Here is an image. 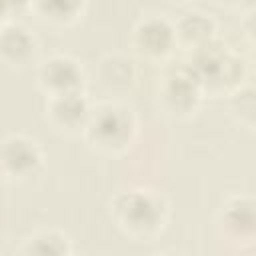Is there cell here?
<instances>
[{
  "instance_id": "cell-1",
  "label": "cell",
  "mask_w": 256,
  "mask_h": 256,
  "mask_svg": "<svg viewBox=\"0 0 256 256\" xmlns=\"http://www.w3.org/2000/svg\"><path fill=\"white\" fill-rule=\"evenodd\" d=\"M110 216L124 236L150 242L164 232L170 220V204L166 196L154 188L128 186L112 196Z\"/></svg>"
},
{
  "instance_id": "cell-5",
  "label": "cell",
  "mask_w": 256,
  "mask_h": 256,
  "mask_svg": "<svg viewBox=\"0 0 256 256\" xmlns=\"http://www.w3.org/2000/svg\"><path fill=\"white\" fill-rule=\"evenodd\" d=\"M130 46L144 60L158 62L170 58L178 50L174 20L158 12L144 14L130 30Z\"/></svg>"
},
{
  "instance_id": "cell-9",
  "label": "cell",
  "mask_w": 256,
  "mask_h": 256,
  "mask_svg": "<svg viewBox=\"0 0 256 256\" xmlns=\"http://www.w3.org/2000/svg\"><path fill=\"white\" fill-rule=\"evenodd\" d=\"M92 100L84 90L48 96L44 102V118L46 122L64 136H82L92 112Z\"/></svg>"
},
{
  "instance_id": "cell-3",
  "label": "cell",
  "mask_w": 256,
  "mask_h": 256,
  "mask_svg": "<svg viewBox=\"0 0 256 256\" xmlns=\"http://www.w3.org/2000/svg\"><path fill=\"white\" fill-rule=\"evenodd\" d=\"M140 124L132 106L108 98L92 104L88 124L82 138L88 146L106 156H122L138 140Z\"/></svg>"
},
{
  "instance_id": "cell-7",
  "label": "cell",
  "mask_w": 256,
  "mask_h": 256,
  "mask_svg": "<svg viewBox=\"0 0 256 256\" xmlns=\"http://www.w3.org/2000/svg\"><path fill=\"white\" fill-rule=\"evenodd\" d=\"M36 84L46 98L80 92L86 86V72L82 62L72 54L54 52L36 64Z\"/></svg>"
},
{
  "instance_id": "cell-4",
  "label": "cell",
  "mask_w": 256,
  "mask_h": 256,
  "mask_svg": "<svg viewBox=\"0 0 256 256\" xmlns=\"http://www.w3.org/2000/svg\"><path fill=\"white\" fill-rule=\"evenodd\" d=\"M156 100L162 114L174 120H188L200 110L204 92L186 60L176 62L162 72L156 88Z\"/></svg>"
},
{
  "instance_id": "cell-12",
  "label": "cell",
  "mask_w": 256,
  "mask_h": 256,
  "mask_svg": "<svg viewBox=\"0 0 256 256\" xmlns=\"http://www.w3.org/2000/svg\"><path fill=\"white\" fill-rule=\"evenodd\" d=\"M28 10L36 20L52 28L74 26L88 10L84 0H34L28 4Z\"/></svg>"
},
{
  "instance_id": "cell-16",
  "label": "cell",
  "mask_w": 256,
  "mask_h": 256,
  "mask_svg": "<svg viewBox=\"0 0 256 256\" xmlns=\"http://www.w3.org/2000/svg\"><path fill=\"white\" fill-rule=\"evenodd\" d=\"M10 20V4L0 2V26H4Z\"/></svg>"
},
{
  "instance_id": "cell-14",
  "label": "cell",
  "mask_w": 256,
  "mask_h": 256,
  "mask_svg": "<svg viewBox=\"0 0 256 256\" xmlns=\"http://www.w3.org/2000/svg\"><path fill=\"white\" fill-rule=\"evenodd\" d=\"M136 78L134 62L124 54H104L98 62V80L110 92H120L132 86Z\"/></svg>"
},
{
  "instance_id": "cell-15",
  "label": "cell",
  "mask_w": 256,
  "mask_h": 256,
  "mask_svg": "<svg viewBox=\"0 0 256 256\" xmlns=\"http://www.w3.org/2000/svg\"><path fill=\"white\" fill-rule=\"evenodd\" d=\"M228 110H230V116L242 128H246V130H252L254 128L256 100H254V86H252V82H246L232 96H228Z\"/></svg>"
},
{
  "instance_id": "cell-8",
  "label": "cell",
  "mask_w": 256,
  "mask_h": 256,
  "mask_svg": "<svg viewBox=\"0 0 256 256\" xmlns=\"http://www.w3.org/2000/svg\"><path fill=\"white\" fill-rule=\"evenodd\" d=\"M220 234L244 248L252 246L256 238V200L250 194H230L216 216Z\"/></svg>"
},
{
  "instance_id": "cell-17",
  "label": "cell",
  "mask_w": 256,
  "mask_h": 256,
  "mask_svg": "<svg viewBox=\"0 0 256 256\" xmlns=\"http://www.w3.org/2000/svg\"><path fill=\"white\" fill-rule=\"evenodd\" d=\"M152 256H180V254H176V252H156Z\"/></svg>"
},
{
  "instance_id": "cell-10",
  "label": "cell",
  "mask_w": 256,
  "mask_h": 256,
  "mask_svg": "<svg viewBox=\"0 0 256 256\" xmlns=\"http://www.w3.org/2000/svg\"><path fill=\"white\" fill-rule=\"evenodd\" d=\"M174 34H176V46L192 54L208 46L216 38H220V26H218V20L210 12L192 8L176 16Z\"/></svg>"
},
{
  "instance_id": "cell-13",
  "label": "cell",
  "mask_w": 256,
  "mask_h": 256,
  "mask_svg": "<svg viewBox=\"0 0 256 256\" xmlns=\"http://www.w3.org/2000/svg\"><path fill=\"white\" fill-rule=\"evenodd\" d=\"M18 256H72V242L58 228H38L22 240Z\"/></svg>"
},
{
  "instance_id": "cell-11",
  "label": "cell",
  "mask_w": 256,
  "mask_h": 256,
  "mask_svg": "<svg viewBox=\"0 0 256 256\" xmlns=\"http://www.w3.org/2000/svg\"><path fill=\"white\" fill-rule=\"evenodd\" d=\"M40 42L22 22L8 20L0 26V62L10 68H26L38 56Z\"/></svg>"
},
{
  "instance_id": "cell-2",
  "label": "cell",
  "mask_w": 256,
  "mask_h": 256,
  "mask_svg": "<svg viewBox=\"0 0 256 256\" xmlns=\"http://www.w3.org/2000/svg\"><path fill=\"white\" fill-rule=\"evenodd\" d=\"M186 62L198 78L204 98H228L250 82V66L246 56L228 46L222 38H216L208 46L192 52Z\"/></svg>"
},
{
  "instance_id": "cell-6",
  "label": "cell",
  "mask_w": 256,
  "mask_h": 256,
  "mask_svg": "<svg viewBox=\"0 0 256 256\" xmlns=\"http://www.w3.org/2000/svg\"><path fill=\"white\" fill-rule=\"evenodd\" d=\"M46 156L40 142L28 134H6L0 138V176L28 180L44 168Z\"/></svg>"
}]
</instances>
